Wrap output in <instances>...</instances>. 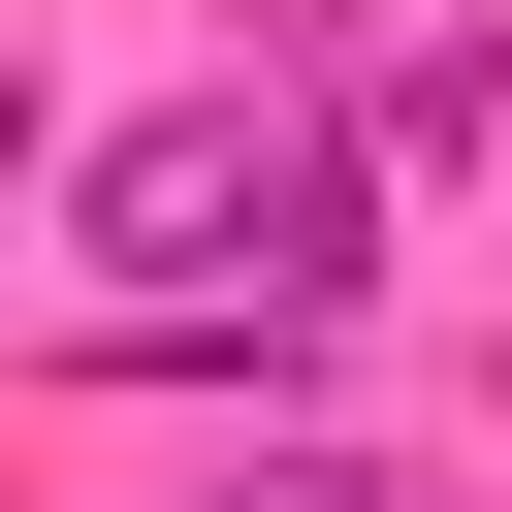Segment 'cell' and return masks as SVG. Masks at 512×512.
Segmentation results:
<instances>
[{
    "label": "cell",
    "mask_w": 512,
    "mask_h": 512,
    "mask_svg": "<svg viewBox=\"0 0 512 512\" xmlns=\"http://www.w3.org/2000/svg\"><path fill=\"white\" fill-rule=\"evenodd\" d=\"M64 256H96V320H320L352 288V160H288V128H128L96 192H64Z\"/></svg>",
    "instance_id": "1"
}]
</instances>
